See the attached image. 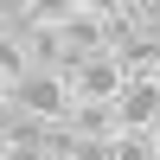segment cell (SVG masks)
<instances>
[{
	"label": "cell",
	"instance_id": "1",
	"mask_svg": "<svg viewBox=\"0 0 160 160\" xmlns=\"http://www.w3.org/2000/svg\"><path fill=\"white\" fill-rule=\"evenodd\" d=\"M13 102H19L32 122H64L77 96H71V83H64V77H51V71H32L19 90H13Z\"/></svg>",
	"mask_w": 160,
	"mask_h": 160
},
{
	"label": "cell",
	"instance_id": "2",
	"mask_svg": "<svg viewBox=\"0 0 160 160\" xmlns=\"http://www.w3.org/2000/svg\"><path fill=\"white\" fill-rule=\"evenodd\" d=\"M128 90V71H122V58H109V51H96V58H83L71 71V96L77 102H115Z\"/></svg>",
	"mask_w": 160,
	"mask_h": 160
},
{
	"label": "cell",
	"instance_id": "3",
	"mask_svg": "<svg viewBox=\"0 0 160 160\" xmlns=\"http://www.w3.org/2000/svg\"><path fill=\"white\" fill-rule=\"evenodd\" d=\"M154 122H160V77H141V83H128L115 96V128L122 135H148Z\"/></svg>",
	"mask_w": 160,
	"mask_h": 160
},
{
	"label": "cell",
	"instance_id": "4",
	"mask_svg": "<svg viewBox=\"0 0 160 160\" xmlns=\"http://www.w3.org/2000/svg\"><path fill=\"white\" fill-rule=\"evenodd\" d=\"M64 128H71L77 141H115L122 135V128H115V102H71Z\"/></svg>",
	"mask_w": 160,
	"mask_h": 160
},
{
	"label": "cell",
	"instance_id": "5",
	"mask_svg": "<svg viewBox=\"0 0 160 160\" xmlns=\"http://www.w3.org/2000/svg\"><path fill=\"white\" fill-rule=\"evenodd\" d=\"M19 51H26V64H32V71H51V77H64V32L58 26H32V32L19 38Z\"/></svg>",
	"mask_w": 160,
	"mask_h": 160
},
{
	"label": "cell",
	"instance_id": "6",
	"mask_svg": "<svg viewBox=\"0 0 160 160\" xmlns=\"http://www.w3.org/2000/svg\"><path fill=\"white\" fill-rule=\"evenodd\" d=\"M115 160H154L148 135H115Z\"/></svg>",
	"mask_w": 160,
	"mask_h": 160
},
{
	"label": "cell",
	"instance_id": "7",
	"mask_svg": "<svg viewBox=\"0 0 160 160\" xmlns=\"http://www.w3.org/2000/svg\"><path fill=\"white\" fill-rule=\"evenodd\" d=\"M148 148H154V160H160V122H154V128H148Z\"/></svg>",
	"mask_w": 160,
	"mask_h": 160
},
{
	"label": "cell",
	"instance_id": "8",
	"mask_svg": "<svg viewBox=\"0 0 160 160\" xmlns=\"http://www.w3.org/2000/svg\"><path fill=\"white\" fill-rule=\"evenodd\" d=\"M109 160H115V154H109Z\"/></svg>",
	"mask_w": 160,
	"mask_h": 160
}]
</instances>
